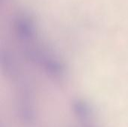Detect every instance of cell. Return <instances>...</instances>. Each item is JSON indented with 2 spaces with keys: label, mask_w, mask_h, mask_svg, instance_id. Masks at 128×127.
I'll return each mask as SVG.
<instances>
[{
  "label": "cell",
  "mask_w": 128,
  "mask_h": 127,
  "mask_svg": "<svg viewBox=\"0 0 128 127\" xmlns=\"http://www.w3.org/2000/svg\"><path fill=\"white\" fill-rule=\"evenodd\" d=\"M0 67L4 76L16 82L24 76L23 70L17 58L10 51L2 50L0 53Z\"/></svg>",
  "instance_id": "obj_2"
},
{
  "label": "cell",
  "mask_w": 128,
  "mask_h": 127,
  "mask_svg": "<svg viewBox=\"0 0 128 127\" xmlns=\"http://www.w3.org/2000/svg\"><path fill=\"white\" fill-rule=\"evenodd\" d=\"M15 84L16 86L15 103L16 118L21 125L26 127H32L38 119V111L29 82L24 76Z\"/></svg>",
  "instance_id": "obj_1"
},
{
  "label": "cell",
  "mask_w": 128,
  "mask_h": 127,
  "mask_svg": "<svg viewBox=\"0 0 128 127\" xmlns=\"http://www.w3.org/2000/svg\"><path fill=\"white\" fill-rule=\"evenodd\" d=\"M70 109L81 127L95 126L94 122V111L88 101L82 98H74L70 102Z\"/></svg>",
  "instance_id": "obj_3"
}]
</instances>
